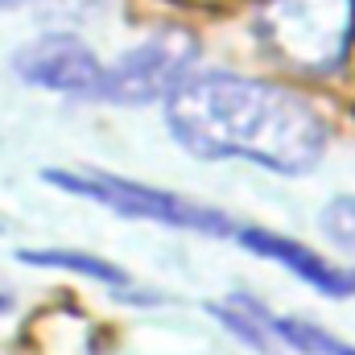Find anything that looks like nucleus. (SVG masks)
<instances>
[{"label":"nucleus","mask_w":355,"mask_h":355,"mask_svg":"<svg viewBox=\"0 0 355 355\" xmlns=\"http://www.w3.org/2000/svg\"><path fill=\"white\" fill-rule=\"evenodd\" d=\"M166 128L194 157H244L281 178L310 174L327 153V124L302 95L223 71L186 75L166 95Z\"/></svg>","instance_id":"f257e3e1"},{"label":"nucleus","mask_w":355,"mask_h":355,"mask_svg":"<svg viewBox=\"0 0 355 355\" xmlns=\"http://www.w3.org/2000/svg\"><path fill=\"white\" fill-rule=\"evenodd\" d=\"M257 33L285 67L331 75L352 50L355 0H261Z\"/></svg>","instance_id":"f03ea898"},{"label":"nucleus","mask_w":355,"mask_h":355,"mask_svg":"<svg viewBox=\"0 0 355 355\" xmlns=\"http://www.w3.org/2000/svg\"><path fill=\"white\" fill-rule=\"evenodd\" d=\"M42 178L67 194L91 198L124 219H145V223H162L178 232H198V236H215V240H232L240 223H232L223 211L202 207L194 198H182L174 190H157L145 182L120 174H95V170H42Z\"/></svg>","instance_id":"7ed1b4c3"},{"label":"nucleus","mask_w":355,"mask_h":355,"mask_svg":"<svg viewBox=\"0 0 355 355\" xmlns=\"http://www.w3.org/2000/svg\"><path fill=\"white\" fill-rule=\"evenodd\" d=\"M194 58H198V42L186 29H162V33L145 37L141 46L124 50L112 67H103L99 99L120 103V107L166 99L190 75Z\"/></svg>","instance_id":"20e7f679"},{"label":"nucleus","mask_w":355,"mask_h":355,"mask_svg":"<svg viewBox=\"0 0 355 355\" xmlns=\"http://www.w3.org/2000/svg\"><path fill=\"white\" fill-rule=\"evenodd\" d=\"M12 75L25 87L75 95V99H99L103 62L95 58V50L83 37H75V33H46V37L25 42L12 54Z\"/></svg>","instance_id":"39448f33"},{"label":"nucleus","mask_w":355,"mask_h":355,"mask_svg":"<svg viewBox=\"0 0 355 355\" xmlns=\"http://www.w3.org/2000/svg\"><path fill=\"white\" fill-rule=\"evenodd\" d=\"M240 248H248V252H257V257H265L272 265L289 268L297 281H306V285H314L318 293H327V297H352L355 293V277L352 272H343L339 265H331L327 257H318L310 244H297V240H289V236H281V232H268V227H252V223H244V227H236V236H232Z\"/></svg>","instance_id":"423d86ee"},{"label":"nucleus","mask_w":355,"mask_h":355,"mask_svg":"<svg viewBox=\"0 0 355 355\" xmlns=\"http://www.w3.org/2000/svg\"><path fill=\"white\" fill-rule=\"evenodd\" d=\"M25 265H37V268H67V272H79V277H91L99 285H112V289H132V277L124 272L120 265L103 261V257H91V252H67V248H29L21 252Z\"/></svg>","instance_id":"0eeeda50"},{"label":"nucleus","mask_w":355,"mask_h":355,"mask_svg":"<svg viewBox=\"0 0 355 355\" xmlns=\"http://www.w3.org/2000/svg\"><path fill=\"white\" fill-rule=\"evenodd\" d=\"M322 236L343 248L347 257H355V194H343V198H331L322 207Z\"/></svg>","instance_id":"6e6552de"},{"label":"nucleus","mask_w":355,"mask_h":355,"mask_svg":"<svg viewBox=\"0 0 355 355\" xmlns=\"http://www.w3.org/2000/svg\"><path fill=\"white\" fill-rule=\"evenodd\" d=\"M8 310H12V297H8V293H0V318H4Z\"/></svg>","instance_id":"1a4fd4ad"},{"label":"nucleus","mask_w":355,"mask_h":355,"mask_svg":"<svg viewBox=\"0 0 355 355\" xmlns=\"http://www.w3.org/2000/svg\"><path fill=\"white\" fill-rule=\"evenodd\" d=\"M4 4H25V0H0V8H4Z\"/></svg>","instance_id":"9d476101"}]
</instances>
